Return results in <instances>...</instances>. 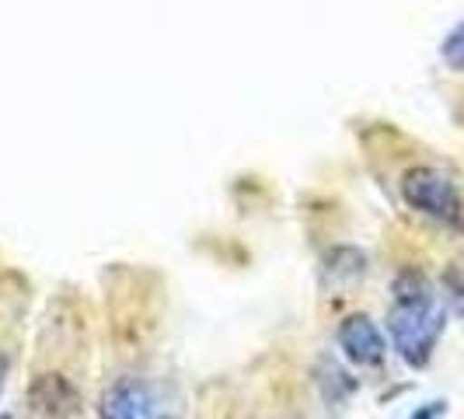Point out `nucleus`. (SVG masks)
<instances>
[{
	"instance_id": "nucleus-1",
	"label": "nucleus",
	"mask_w": 464,
	"mask_h": 419,
	"mask_svg": "<svg viewBox=\"0 0 464 419\" xmlns=\"http://www.w3.org/2000/svg\"><path fill=\"white\" fill-rule=\"evenodd\" d=\"M447 326V311L440 307L437 294L419 273H405L395 279V307L388 318V332L395 343L398 356L409 367H426L437 339Z\"/></svg>"
},
{
	"instance_id": "nucleus-2",
	"label": "nucleus",
	"mask_w": 464,
	"mask_h": 419,
	"mask_svg": "<svg viewBox=\"0 0 464 419\" xmlns=\"http://www.w3.org/2000/svg\"><path fill=\"white\" fill-rule=\"evenodd\" d=\"M401 196L412 210H419L422 217L447 224V228H464V200L458 186L437 171V168H412L401 179Z\"/></svg>"
},
{
	"instance_id": "nucleus-3",
	"label": "nucleus",
	"mask_w": 464,
	"mask_h": 419,
	"mask_svg": "<svg viewBox=\"0 0 464 419\" xmlns=\"http://www.w3.org/2000/svg\"><path fill=\"white\" fill-rule=\"evenodd\" d=\"M339 349L349 364L356 367H377L388 353V343L381 336V328L373 326L367 315H349L339 326Z\"/></svg>"
},
{
	"instance_id": "nucleus-4",
	"label": "nucleus",
	"mask_w": 464,
	"mask_h": 419,
	"mask_svg": "<svg viewBox=\"0 0 464 419\" xmlns=\"http://www.w3.org/2000/svg\"><path fill=\"white\" fill-rule=\"evenodd\" d=\"M28 402L39 416L67 419L81 409V392L73 388V381L63 374H39L28 388Z\"/></svg>"
},
{
	"instance_id": "nucleus-5",
	"label": "nucleus",
	"mask_w": 464,
	"mask_h": 419,
	"mask_svg": "<svg viewBox=\"0 0 464 419\" xmlns=\"http://www.w3.org/2000/svg\"><path fill=\"white\" fill-rule=\"evenodd\" d=\"M102 419H140V395L130 381H119L102 398Z\"/></svg>"
},
{
	"instance_id": "nucleus-6",
	"label": "nucleus",
	"mask_w": 464,
	"mask_h": 419,
	"mask_svg": "<svg viewBox=\"0 0 464 419\" xmlns=\"http://www.w3.org/2000/svg\"><path fill=\"white\" fill-rule=\"evenodd\" d=\"M440 56L450 70H464V22H458L440 43Z\"/></svg>"
},
{
	"instance_id": "nucleus-7",
	"label": "nucleus",
	"mask_w": 464,
	"mask_h": 419,
	"mask_svg": "<svg viewBox=\"0 0 464 419\" xmlns=\"http://www.w3.org/2000/svg\"><path fill=\"white\" fill-rule=\"evenodd\" d=\"M443 287V304L458 315V318H464V273L461 269H447L440 279Z\"/></svg>"
},
{
	"instance_id": "nucleus-8",
	"label": "nucleus",
	"mask_w": 464,
	"mask_h": 419,
	"mask_svg": "<svg viewBox=\"0 0 464 419\" xmlns=\"http://www.w3.org/2000/svg\"><path fill=\"white\" fill-rule=\"evenodd\" d=\"M443 413H447V402H443V398H433V402L419 405L416 413H409L405 419H440Z\"/></svg>"
},
{
	"instance_id": "nucleus-9",
	"label": "nucleus",
	"mask_w": 464,
	"mask_h": 419,
	"mask_svg": "<svg viewBox=\"0 0 464 419\" xmlns=\"http://www.w3.org/2000/svg\"><path fill=\"white\" fill-rule=\"evenodd\" d=\"M4 377H7V360L0 356V392H4Z\"/></svg>"
},
{
	"instance_id": "nucleus-10",
	"label": "nucleus",
	"mask_w": 464,
	"mask_h": 419,
	"mask_svg": "<svg viewBox=\"0 0 464 419\" xmlns=\"http://www.w3.org/2000/svg\"><path fill=\"white\" fill-rule=\"evenodd\" d=\"M0 419H14V416H7V413H0Z\"/></svg>"
},
{
	"instance_id": "nucleus-11",
	"label": "nucleus",
	"mask_w": 464,
	"mask_h": 419,
	"mask_svg": "<svg viewBox=\"0 0 464 419\" xmlns=\"http://www.w3.org/2000/svg\"><path fill=\"white\" fill-rule=\"evenodd\" d=\"M161 419H182V416H161Z\"/></svg>"
}]
</instances>
